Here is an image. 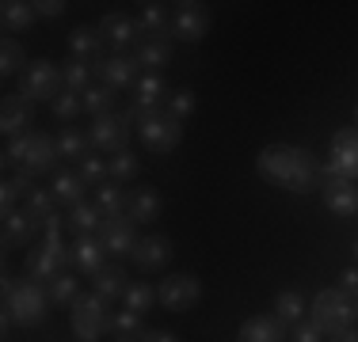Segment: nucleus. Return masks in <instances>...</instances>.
Listing matches in <instances>:
<instances>
[{"instance_id": "f257e3e1", "label": "nucleus", "mask_w": 358, "mask_h": 342, "mask_svg": "<svg viewBox=\"0 0 358 342\" xmlns=\"http://www.w3.org/2000/svg\"><path fill=\"white\" fill-rule=\"evenodd\" d=\"M255 171L259 179L282 186L294 194H309L320 186V164L309 149H297V144H267V149L255 156Z\"/></svg>"}, {"instance_id": "f03ea898", "label": "nucleus", "mask_w": 358, "mask_h": 342, "mask_svg": "<svg viewBox=\"0 0 358 342\" xmlns=\"http://www.w3.org/2000/svg\"><path fill=\"white\" fill-rule=\"evenodd\" d=\"M46 308H50V289L42 281H15V278H4V331L12 323L20 327H38L46 320Z\"/></svg>"}, {"instance_id": "7ed1b4c3", "label": "nucleus", "mask_w": 358, "mask_h": 342, "mask_svg": "<svg viewBox=\"0 0 358 342\" xmlns=\"http://www.w3.org/2000/svg\"><path fill=\"white\" fill-rule=\"evenodd\" d=\"M57 160H62L57 141H50L46 133H35V130L23 133V137H12L4 144V164L27 171V175H50Z\"/></svg>"}, {"instance_id": "20e7f679", "label": "nucleus", "mask_w": 358, "mask_h": 342, "mask_svg": "<svg viewBox=\"0 0 358 342\" xmlns=\"http://www.w3.org/2000/svg\"><path fill=\"white\" fill-rule=\"evenodd\" d=\"M309 320L317 323L324 335H343L355 323V301L343 289H320L309 304Z\"/></svg>"}, {"instance_id": "39448f33", "label": "nucleus", "mask_w": 358, "mask_h": 342, "mask_svg": "<svg viewBox=\"0 0 358 342\" xmlns=\"http://www.w3.org/2000/svg\"><path fill=\"white\" fill-rule=\"evenodd\" d=\"M73 267V247L62 244V236H46L38 247L27 251V278L31 281H54Z\"/></svg>"}, {"instance_id": "423d86ee", "label": "nucleus", "mask_w": 358, "mask_h": 342, "mask_svg": "<svg viewBox=\"0 0 358 342\" xmlns=\"http://www.w3.org/2000/svg\"><path fill=\"white\" fill-rule=\"evenodd\" d=\"M73 308V335L80 342H96L103 331H110V301H103L99 293H80Z\"/></svg>"}, {"instance_id": "0eeeda50", "label": "nucleus", "mask_w": 358, "mask_h": 342, "mask_svg": "<svg viewBox=\"0 0 358 342\" xmlns=\"http://www.w3.org/2000/svg\"><path fill=\"white\" fill-rule=\"evenodd\" d=\"M138 137L149 152H172L183 141V122H176L168 110H145L138 118Z\"/></svg>"}, {"instance_id": "6e6552de", "label": "nucleus", "mask_w": 358, "mask_h": 342, "mask_svg": "<svg viewBox=\"0 0 358 342\" xmlns=\"http://www.w3.org/2000/svg\"><path fill=\"white\" fill-rule=\"evenodd\" d=\"M65 91V80H62V65H54L50 57H38L23 68V80H20V96H27L31 103L35 99H50L54 103L57 96Z\"/></svg>"}, {"instance_id": "1a4fd4ad", "label": "nucleus", "mask_w": 358, "mask_h": 342, "mask_svg": "<svg viewBox=\"0 0 358 342\" xmlns=\"http://www.w3.org/2000/svg\"><path fill=\"white\" fill-rule=\"evenodd\" d=\"M157 301L164 304L168 312H191V308L202 301V281L194 278V274H187V270L168 274V278L157 285Z\"/></svg>"}, {"instance_id": "9d476101", "label": "nucleus", "mask_w": 358, "mask_h": 342, "mask_svg": "<svg viewBox=\"0 0 358 342\" xmlns=\"http://www.w3.org/2000/svg\"><path fill=\"white\" fill-rule=\"evenodd\" d=\"M324 179H358V130H339L331 137V152H328V168H320Z\"/></svg>"}, {"instance_id": "9b49d317", "label": "nucleus", "mask_w": 358, "mask_h": 342, "mask_svg": "<svg viewBox=\"0 0 358 342\" xmlns=\"http://www.w3.org/2000/svg\"><path fill=\"white\" fill-rule=\"evenodd\" d=\"M88 141L96 144L99 152H110V156H118V152H126V144H130V118L126 114H103L92 122L88 130Z\"/></svg>"}, {"instance_id": "f8f14e48", "label": "nucleus", "mask_w": 358, "mask_h": 342, "mask_svg": "<svg viewBox=\"0 0 358 342\" xmlns=\"http://www.w3.org/2000/svg\"><path fill=\"white\" fill-rule=\"evenodd\" d=\"M99 244H103V251L110 259H126V255H134V247H138V232H134V221L130 217H103V225H99Z\"/></svg>"}, {"instance_id": "ddd939ff", "label": "nucleus", "mask_w": 358, "mask_h": 342, "mask_svg": "<svg viewBox=\"0 0 358 342\" xmlns=\"http://www.w3.org/2000/svg\"><path fill=\"white\" fill-rule=\"evenodd\" d=\"M206 31H210V8H206V4H199V0L176 4V15H172V38L199 42V38H206Z\"/></svg>"}, {"instance_id": "4468645a", "label": "nucleus", "mask_w": 358, "mask_h": 342, "mask_svg": "<svg viewBox=\"0 0 358 342\" xmlns=\"http://www.w3.org/2000/svg\"><path fill=\"white\" fill-rule=\"evenodd\" d=\"M31 122H35V103L27 96H4L0 99V130H4L8 141L31 133Z\"/></svg>"}, {"instance_id": "2eb2a0df", "label": "nucleus", "mask_w": 358, "mask_h": 342, "mask_svg": "<svg viewBox=\"0 0 358 342\" xmlns=\"http://www.w3.org/2000/svg\"><path fill=\"white\" fill-rule=\"evenodd\" d=\"M99 34H103L107 46H115V54H126L130 46L141 42V27L130 20V15H122V12L103 15V20H99Z\"/></svg>"}, {"instance_id": "dca6fc26", "label": "nucleus", "mask_w": 358, "mask_h": 342, "mask_svg": "<svg viewBox=\"0 0 358 342\" xmlns=\"http://www.w3.org/2000/svg\"><path fill=\"white\" fill-rule=\"evenodd\" d=\"M96 68V76L107 84V88H130V84H138L141 76H138V57L134 54H115V57H107V61H99V65H92Z\"/></svg>"}, {"instance_id": "f3484780", "label": "nucleus", "mask_w": 358, "mask_h": 342, "mask_svg": "<svg viewBox=\"0 0 358 342\" xmlns=\"http://www.w3.org/2000/svg\"><path fill=\"white\" fill-rule=\"evenodd\" d=\"M320 191H324V205H328V213H336V217H355V213H358L355 183H347V179H324L320 175Z\"/></svg>"}, {"instance_id": "a211bd4d", "label": "nucleus", "mask_w": 358, "mask_h": 342, "mask_svg": "<svg viewBox=\"0 0 358 342\" xmlns=\"http://www.w3.org/2000/svg\"><path fill=\"white\" fill-rule=\"evenodd\" d=\"M130 259L138 262L145 274L164 270V267H168V259H172V239H168V236H141Z\"/></svg>"}, {"instance_id": "6ab92c4d", "label": "nucleus", "mask_w": 358, "mask_h": 342, "mask_svg": "<svg viewBox=\"0 0 358 342\" xmlns=\"http://www.w3.org/2000/svg\"><path fill=\"white\" fill-rule=\"evenodd\" d=\"M38 228H42V221L27 209V205L15 209V213H4V247L8 251H12V247H27Z\"/></svg>"}, {"instance_id": "aec40b11", "label": "nucleus", "mask_w": 358, "mask_h": 342, "mask_svg": "<svg viewBox=\"0 0 358 342\" xmlns=\"http://www.w3.org/2000/svg\"><path fill=\"white\" fill-rule=\"evenodd\" d=\"M160 209H164V202H160V194L152 191V186L126 191V217H130L134 225H149V221H157Z\"/></svg>"}, {"instance_id": "412c9836", "label": "nucleus", "mask_w": 358, "mask_h": 342, "mask_svg": "<svg viewBox=\"0 0 358 342\" xmlns=\"http://www.w3.org/2000/svg\"><path fill=\"white\" fill-rule=\"evenodd\" d=\"M103 267H107V251H103V244H99V236H76V244H73V270L92 274V278H96Z\"/></svg>"}, {"instance_id": "4be33fe9", "label": "nucleus", "mask_w": 358, "mask_h": 342, "mask_svg": "<svg viewBox=\"0 0 358 342\" xmlns=\"http://www.w3.org/2000/svg\"><path fill=\"white\" fill-rule=\"evenodd\" d=\"M138 27H141V38H172V12H168V4H160V0L141 4Z\"/></svg>"}, {"instance_id": "5701e85b", "label": "nucleus", "mask_w": 358, "mask_h": 342, "mask_svg": "<svg viewBox=\"0 0 358 342\" xmlns=\"http://www.w3.org/2000/svg\"><path fill=\"white\" fill-rule=\"evenodd\" d=\"M103 34H99V27H76L69 34V50H73V57H80V61H88V65H99V61H107L103 57Z\"/></svg>"}, {"instance_id": "b1692460", "label": "nucleus", "mask_w": 358, "mask_h": 342, "mask_svg": "<svg viewBox=\"0 0 358 342\" xmlns=\"http://www.w3.org/2000/svg\"><path fill=\"white\" fill-rule=\"evenodd\" d=\"M241 342H286V323L278 315H252L241 327Z\"/></svg>"}, {"instance_id": "393cba45", "label": "nucleus", "mask_w": 358, "mask_h": 342, "mask_svg": "<svg viewBox=\"0 0 358 342\" xmlns=\"http://www.w3.org/2000/svg\"><path fill=\"white\" fill-rule=\"evenodd\" d=\"M0 20H4V31L15 34V31H31L38 20L35 12V0H4L0 4Z\"/></svg>"}, {"instance_id": "a878e982", "label": "nucleus", "mask_w": 358, "mask_h": 342, "mask_svg": "<svg viewBox=\"0 0 358 342\" xmlns=\"http://www.w3.org/2000/svg\"><path fill=\"white\" fill-rule=\"evenodd\" d=\"M134 57H138L141 68L157 73V68H164L168 57H172V38H141L138 46H134Z\"/></svg>"}, {"instance_id": "bb28decb", "label": "nucleus", "mask_w": 358, "mask_h": 342, "mask_svg": "<svg viewBox=\"0 0 358 342\" xmlns=\"http://www.w3.org/2000/svg\"><path fill=\"white\" fill-rule=\"evenodd\" d=\"M84 191H88V186H84V179L76 175V171H57V175H54V186H50L54 202H57V205H69V209L84 202Z\"/></svg>"}, {"instance_id": "cd10ccee", "label": "nucleus", "mask_w": 358, "mask_h": 342, "mask_svg": "<svg viewBox=\"0 0 358 342\" xmlns=\"http://www.w3.org/2000/svg\"><path fill=\"white\" fill-rule=\"evenodd\" d=\"M138 110H160V103H168V88H164V76L160 73H145L138 84Z\"/></svg>"}, {"instance_id": "c85d7f7f", "label": "nucleus", "mask_w": 358, "mask_h": 342, "mask_svg": "<svg viewBox=\"0 0 358 342\" xmlns=\"http://www.w3.org/2000/svg\"><path fill=\"white\" fill-rule=\"evenodd\" d=\"M99 225H103V213H99V205L80 202V205H73V209H69V228H73L76 236H96Z\"/></svg>"}, {"instance_id": "c756f323", "label": "nucleus", "mask_w": 358, "mask_h": 342, "mask_svg": "<svg viewBox=\"0 0 358 342\" xmlns=\"http://www.w3.org/2000/svg\"><path fill=\"white\" fill-rule=\"evenodd\" d=\"M126 270L118 267V262H107L103 270L96 274V293L103 297V301H110V297H126Z\"/></svg>"}, {"instance_id": "7c9ffc66", "label": "nucleus", "mask_w": 358, "mask_h": 342, "mask_svg": "<svg viewBox=\"0 0 358 342\" xmlns=\"http://www.w3.org/2000/svg\"><path fill=\"white\" fill-rule=\"evenodd\" d=\"M92 76H96V68L88 61H80V57H73V61L62 65V80H65V91H76V96H84V91L92 88Z\"/></svg>"}, {"instance_id": "2f4dec72", "label": "nucleus", "mask_w": 358, "mask_h": 342, "mask_svg": "<svg viewBox=\"0 0 358 342\" xmlns=\"http://www.w3.org/2000/svg\"><path fill=\"white\" fill-rule=\"evenodd\" d=\"M31 191H35V175H27V171L4 179V191H0V205H4V213H15V202L31 198Z\"/></svg>"}, {"instance_id": "473e14b6", "label": "nucleus", "mask_w": 358, "mask_h": 342, "mask_svg": "<svg viewBox=\"0 0 358 342\" xmlns=\"http://www.w3.org/2000/svg\"><path fill=\"white\" fill-rule=\"evenodd\" d=\"M76 175L84 179V186H103V183H110V160H103V156H96V152H88V156L76 164Z\"/></svg>"}, {"instance_id": "72a5a7b5", "label": "nucleus", "mask_w": 358, "mask_h": 342, "mask_svg": "<svg viewBox=\"0 0 358 342\" xmlns=\"http://www.w3.org/2000/svg\"><path fill=\"white\" fill-rule=\"evenodd\" d=\"M275 315L282 323H301L305 320V297L297 293V289H282V293L275 297Z\"/></svg>"}, {"instance_id": "f704fd0d", "label": "nucleus", "mask_w": 358, "mask_h": 342, "mask_svg": "<svg viewBox=\"0 0 358 342\" xmlns=\"http://www.w3.org/2000/svg\"><path fill=\"white\" fill-rule=\"evenodd\" d=\"M96 205L103 217H126V191H118V183H103L96 191Z\"/></svg>"}, {"instance_id": "c9c22d12", "label": "nucleus", "mask_w": 358, "mask_h": 342, "mask_svg": "<svg viewBox=\"0 0 358 342\" xmlns=\"http://www.w3.org/2000/svg\"><path fill=\"white\" fill-rule=\"evenodd\" d=\"M20 68H27L23 42L20 38H4V42H0V76H15Z\"/></svg>"}, {"instance_id": "e433bc0d", "label": "nucleus", "mask_w": 358, "mask_h": 342, "mask_svg": "<svg viewBox=\"0 0 358 342\" xmlns=\"http://www.w3.org/2000/svg\"><path fill=\"white\" fill-rule=\"evenodd\" d=\"M84 110H88V114H96V118L115 114V88H107V84L88 88V91H84Z\"/></svg>"}, {"instance_id": "4c0bfd02", "label": "nucleus", "mask_w": 358, "mask_h": 342, "mask_svg": "<svg viewBox=\"0 0 358 342\" xmlns=\"http://www.w3.org/2000/svg\"><path fill=\"white\" fill-rule=\"evenodd\" d=\"M88 144L92 141L80 130H65L62 137H57V152H62V160H76V164L88 156Z\"/></svg>"}, {"instance_id": "58836bf2", "label": "nucleus", "mask_w": 358, "mask_h": 342, "mask_svg": "<svg viewBox=\"0 0 358 342\" xmlns=\"http://www.w3.org/2000/svg\"><path fill=\"white\" fill-rule=\"evenodd\" d=\"M138 171H141V160L130 149L110 156V183H130V179H138Z\"/></svg>"}, {"instance_id": "ea45409f", "label": "nucleus", "mask_w": 358, "mask_h": 342, "mask_svg": "<svg viewBox=\"0 0 358 342\" xmlns=\"http://www.w3.org/2000/svg\"><path fill=\"white\" fill-rule=\"evenodd\" d=\"M164 110L176 118V122H183V118H191V114H194V91H191V88H176V91H168V103H164Z\"/></svg>"}, {"instance_id": "a19ab883", "label": "nucleus", "mask_w": 358, "mask_h": 342, "mask_svg": "<svg viewBox=\"0 0 358 342\" xmlns=\"http://www.w3.org/2000/svg\"><path fill=\"white\" fill-rule=\"evenodd\" d=\"M46 289H50V301H54V304H73L76 297H80V289H76V278H73V274H62V278H54Z\"/></svg>"}, {"instance_id": "79ce46f5", "label": "nucleus", "mask_w": 358, "mask_h": 342, "mask_svg": "<svg viewBox=\"0 0 358 342\" xmlns=\"http://www.w3.org/2000/svg\"><path fill=\"white\" fill-rule=\"evenodd\" d=\"M152 301H157V289H149L145 281H134V285L126 289V308H130V312H138V315L149 312Z\"/></svg>"}, {"instance_id": "37998d69", "label": "nucleus", "mask_w": 358, "mask_h": 342, "mask_svg": "<svg viewBox=\"0 0 358 342\" xmlns=\"http://www.w3.org/2000/svg\"><path fill=\"white\" fill-rule=\"evenodd\" d=\"M110 331H115L118 339H138L141 335V315L138 312H130V308H126V312H118V315H110Z\"/></svg>"}, {"instance_id": "c03bdc74", "label": "nucleus", "mask_w": 358, "mask_h": 342, "mask_svg": "<svg viewBox=\"0 0 358 342\" xmlns=\"http://www.w3.org/2000/svg\"><path fill=\"white\" fill-rule=\"evenodd\" d=\"M50 107H54V114L62 118V122H73L76 114H84V96H76V91H62Z\"/></svg>"}, {"instance_id": "a18cd8bd", "label": "nucleus", "mask_w": 358, "mask_h": 342, "mask_svg": "<svg viewBox=\"0 0 358 342\" xmlns=\"http://www.w3.org/2000/svg\"><path fill=\"white\" fill-rule=\"evenodd\" d=\"M54 205H57V202H54V194H50V191H38V186H35V191H31V198H27V209L35 213V217L42 221V225H46V221H50V217H54V213H57Z\"/></svg>"}, {"instance_id": "49530a36", "label": "nucleus", "mask_w": 358, "mask_h": 342, "mask_svg": "<svg viewBox=\"0 0 358 342\" xmlns=\"http://www.w3.org/2000/svg\"><path fill=\"white\" fill-rule=\"evenodd\" d=\"M320 339H324V331H320L313 320L294 323V331H289V342H320Z\"/></svg>"}, {"instance_id": "de8ad7c7", "label": "nucleus", "mask_w": 358, "mask_h": 342, "mask_svg": "<svg viewBox=\"0 0 358 342\" xmlns=\"http://www.w3.org/2000/svg\"><path fill=\"white\" fill-rule=\"evenodd\" d=\"M65 0H35V12L42 15V20H57V15H65Z\"/></svg>"}, {"instance_id": "09e8293b", "label": "nucleus", "mask_w": 358, "mask_h": 342, "mask_svg": "<svg viewBox=\"0 0 358 342\" xmlns=\"http://www.w3.org/2000/svg\"><path fill=\"white\" fill-rule=\"evenodd\" d=\"M339 289H343L347 297H355L358 293V270H343V274H339Z\"/></svg>"}, {"instance_id": "8fccbe9b", "label": "nucleus", "mask_w": 358, "mask_h": 342, "mask_svg": "<svg viewBox=\"0 0 358 342\" xmlns=\"http://www.w3.org/2000/svg\"><path fill=\"white\" fill-rule=\"evenodd\" d=\"M138 342H183V339H176V335H168V331H141Z\"/></svg>"}, {"instance_id": "3c124183", "label": "nucleus", "mask_w": 358, "mask_h": 342, "mask_svg": "<svg viewBox=\"0 0 358 342\" xmlns=\"http://www.w3.org/2000/svg\"><path fill=\"white\" fill-rule=\"evenodd\" d=\"M336 342H358V331H343V335H336Z\"/></svg>"}, {"instance_id": "603ef678", "label": "nucleus", "mask_w": 358, "mask_h": 342, "mask_svg": "<svg viewBox=\"0 0 358 342\" xmlns=\"http://www.w3.org/2000/svg\"><path fill=\"white\" fill-rule=\"evenodd\" d=\"M351 301H355V320H358V293H355V297H351Z\"/></svg>"}, {"instance_id": "864d4df0", "label": "nucleus", "mask_w": 358, "mask_h": 342, "mask_svg": "<svg viewBox=\"0 0 358 342\" xmlns=\"http://www.w3.org/2000/svg\"><path fill=\"white\" fill-rule=\"evenodd\" d=\"M115 342H138V339H115Z\"/></svg>"}, {"instance_id": "5fc2aeb1", "label": "nucleus", "mask_w": 358, "mask_h": 342, "mask_svg": "<svg viewBox=\"0 0 358 342\" xmlns=\"http://www.w3.org/2000/svg\"><path fill=\"white\" fill-rule=\"evenodd\" d=\"M355 122H358V107H355Z\"/></svg>"}, {"instance_id": "6e6d98bb", "label": "nucleus", "mask_w": 358, "mask_h": 342, "mask_svg": "<svg viewBox=\"0 0 358 342\" xmlns=\"http://www.w3.org/2000/svg\"><path fill=\"white\" fill-rule=\"evenodd\" d=\"M355 255H358V244H355Z\"/></svg>"}]
</instances>
